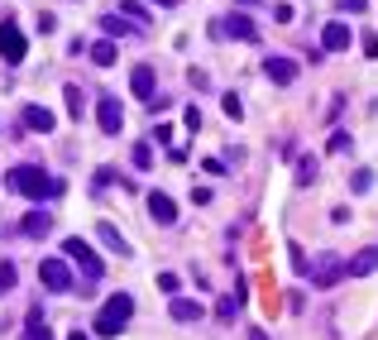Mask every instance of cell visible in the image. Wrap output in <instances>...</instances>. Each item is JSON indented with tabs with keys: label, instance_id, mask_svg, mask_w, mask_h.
Here are the masks:
<instances>
[{
	"label": "cell",
	"instance_id": "cell-18",
	"mask_svg": "<svg viewBox=\"0 0 378 340\" xmlns=\"http://www.w3.org/2000/svg\"><path fill=\"white\" fill-rule=\"evenodd\" d=\"M48 225H53L48 211H29V216H25V235L29 240H43V235H48Z\"/></svg>",
	"mask_w": 378,
	"mask_h": 340
},
{
	"label": "cell",
	"instance_id": "cell-20",
	"mask_svg": "<svg viewBox=\"0 0 378 340\" xmlns=\"http://www.w3.org/2000/svg\"><path fill=\"white\" fill-rule=\"evenodd\" d=\"M235 316H240V302H235V292H225V297L216 302V321H220V326H230Z\"/></svg>",
	"mask_w": 378,
	"mask_h": 340
},
{
	"label": "cell",
	"instance_id": "cell-1",
	"mask_svg": "<svg viewBox=\"0 0 378 340\" xmlns=\"http://www.w3.org/2000/svg\"><path fill=\"white\" fill-rule=\"evenodd\" d=\"M5 187H10V192H20V197H29V202H43V197H58V192H62V183H58V178H48V173H43V168H10V173H5Z\"/></svg>",
	"mask_w": 378,
	"mask_h": 340
},
{
	"label": "cell",
	"instance_id": "cell-9",
	"mask_svg": "<svg viewBox=\"0 0 378 340\" xmlns=\"http://www.w3.org/2000/svg\"><path fill=\"white\" fill-rule=\"evenodd\" d=\"M264 77L278 81V86H292V81H297V63H292V58H278V53H273V58H264Z\"/></svg>",
	"mask_w": 378,
	"mask_h": 340
},
{
	"label": "cell",
	"instance_id": "cell-17",
	"mask_svg": "<svg viewBox=\"0 0 378 340\" xmlns=\"http://www.w3.org/2000/svg\"><path fill=\"white\" fill-rule=\"evenodd\" d=\"M201 302L196 297H173V321H201Z\"/></svg>",
	"mask_w": 378,
	"mask_h": 340
},
{
	"label": "cell",
	"instance_id": "cell-36",
	"mask_svg": "<svg viewBox=\"0 0 378 340\" xmlns=\"http://www.w3.org/2000/svg\"><path fill=\"white\" fill-rule=\"evenodd\" d=\"M67 340H91V336H86V331H72V336H67Z\"/></svg>",
	"mask_w": 378,
	"mask_h": 340
},
{
	"label": "cell",
	"instance_id": "cell-21",
	"mask_svg": "<svg viewBox=\"0 0 378 340\" xmlns=\"http://www.w3.org/2000/svg\"><path fill=\"white\" fill-rule=\"evenodd\" d=\"M91 63H96V67H110V63H115V44H110V39L91 44Z\"/></svg>",
	"mask_w": 378,
	"mask_h": 340
},
{
	"label": "cell",
	"instance_id": "cell-24",
	"mask_svg": "<svg viewBox=\"0 0 378 340\" xmlns=\"http://www.w3.org/2000/svg\"><path fill=\"white\" fill-rule=\"evenodd\" d=\"M350 144H354V139H350V130H330V144H325V149H330V154H345Z\"/></svg>",
	"mask_w": 378,
	"mask_h": 340
},
{
	"label": "cell",
	"instance_id": "cell-27",
	"mask_svg": "<svg viewBox=\"0 0 378 340\" xmlns=\"http://www.w3.org/2000/svg\"><path fill=\"white\" fill-rule=\"evenodd\" d=\"M335 10H340V15H364L369 0H335Z\"/></svg>",
	"mask_w": 378,
	"mask_h": 340
},
{
	"label": "cell",
	"instance_id": "cell-35",
	"mask_svg": "<svg viewBox=\"0 0 378 340\" xmlns=\"http://www.w3.org/2000/svg\"><path fill=\"white\" fill-rule=\"evenodd\" d=\"M249 340H269V331L264 326H249Z\"/></svg>",
	"mask_w": 378,
	"mask_h": 340
},
{
	"label": "cell",
	"instance_id": "cell-31",
	"mask_svg": "<svg viewBox=\"0 0 378 340\" xmlns=\"http://www.w3.org/2000/svg\"><path fill=\"white\" fill-rule=\"evenodd\" d=\"M288 249H292V268L306 273V263H311V259H306V249H302V244H288Z\"/></svg>",
	"mask_w": 378,
	"mask_h": 340
},
{
	"label": "cell",
	"instance_id": "cell-19",
	"mask_svg": "<svg viewBox=\"0 0 378 340\" xmlns=\"http://www.w3.org/2000/svg\"><path fill=\"white\" fill-rule=\"evenodd\" d=\"M316 173H321V158H316V154H302L297 158V183L311 187V183H316Z\"/></svg>",
	"mask_w": 378,
	"mask_h": 340
},
{
	"label": "cell",
	"instance_id": "cell-25",
	"mask_svg": "<svg viewBox=\"0 0 378 340\" xmlns=\"http://www.w3.org/2000/svg\"><path fill=\"white\" fill-rule=\"evenodd\" d=\"M120 10H125L130 20H139V25H149V10H144L139 0H120Z\"/></svg>",
	"mask_w": 378,
	"mask_h": 340
},
{
	"label": "cell",
	"instance_id": "cell-30",
	"mask_svg": "<svg viewBox=\"0 0 378 340\" xmlns=\"http://www.w3.org/2000/svg\"><path fill=\"white\" fill-rule=\"evenodd\" d=\"M135 168H154V149L149 144H135Z\"/></svg>",
	"mask_w": 378,
	"mask_h": 340
},
{
	"label": "cell",
	"instance_id": "cell-23",
	"mask_svg": "<svg viewBox=\"0 0 378 340\" xmlns=\"http://www.w3.org/2000/svg\"><path fill=\"white\" fill-rule=\"evenodd\" d=\"M15 278H20V273H15V263H10V259H0V297L15 288Z\"/></svg>",
	"mask_w": 378,
	"mask_h": 340
},
{
	"label": "cell",
	"instance_id": "cell-4",
	"mask_svg": "<svg viewBox=\"0 0 378 340\" xmlns=\"http://www.w3.org/2000/svg\"><path fill=\"white\" fill-rule=\"evenodd\" d=\"M62 254H67V263H77L81 273H86V283H96V278H101V259H96V254H91V244H86V240H67V244H62Z\"/></svg>",
	"mask_w": 378,
	"mask_h": 340
},
{
	"label": "cell",
	"instance_id": "cell-22",
	"mask_svg": "<svg viewBox=\"0 0 378 340\" xmlns=\"http://www.w3.org/2000/svg\"><path fill=\"white\" fill-rule=\"evenodd\" d=\"M62 96H67V110L81 120V86H77V81H67V86H62Z\"/></svg>",
	"mask_w": 378,
	"mask_h": 340
},
{
	"label": "cell",
	"instance_id": "cell-2",
	"mask_svg": "<svg viewBox=\"0 0 378 340\" xmlns=\"http://www.w3.org/2000/svg\"><path fill=\"white\" fill-rule=\"evenodd\" d=\"M130 316H135V297L130 292H115V297H106V307L96 312L91 326H96V336H120Z\"/></svg>",
	"mask_w": 378,
	"mask_h": 340
},
{
	"label": "cell",
	"instance_id": "cell-15",
	"mask_svg": "<svg viewBox=\"0 0 378 340\" xmlns=\"http://www.w3.org/2000/svg\"><path fill=\"white\" fill-rule=\"evenodd\" d=\"M96 240H101V244H106V249H115V254H120V259H130V254H135V249H130V244H125V235H120V230H115V225H110V221H101V225H96Z\"/></svg>",
	"mask_w": 378,
	"mask_h": 340
},
{
	"label": "cell",
	"instance_id": "cell-14",
	"mask_svg": "<svg viewBox=\"0 0 378 340\" xmlns=\"http://www.w3.org/2000/svg\"><path fill=\"white\" fill-rule=\"evenodd\" d=\"M130 86H135L139 101H154V96H158V91H154V67H149V63H139L135 72H130Z\"/></svg>",
	"mask_w": 378,
	"mask_h": 340
},
{
	"label": "cell",
	"instance_id": "cell-11",
	"mask_svg": "<svg viewBox=\"0 0 378 340\" xmlns=\"http://www.w3.org/2000/svg\"><path fill=\"white\" fill-rule=\"evenodd\" d=\"M149 216H154L158 225H177V202L163 197V192H149Z\"/></svg>",
	"mask_w": 378,
	"mask_h": 340
},
{
	"label": "cell",
	"instance_id": "cell-7",
	"mask_svg": "<svg viewBox=\"0 0 378 340\" xmlns=\"http://www.w3.org/2000/svg\"><path fill=\"white\" fill-rule=\"evenodd\" d=\"M96 120H101V134L125 130V105H120V96H101V101H96Z\"/></svg>",
	"mask_w": 378,
	"mask_h": 340
},
{
	"label": "cell",
	"instance_id": "cell-8",
	"mask_svg": "<svg viewBox=\"0 0 378 340\" xmlns=\"http://www.w3.org/2000/svg\"><path fill=\"white\" fill-rule=\"evenodd\" d=\"M216 34H230V39H240V44H259V25H254L249 15H230L225 25H216Z\"/></svg>",
	"mask_w": 378,
	"mask_h": 340
},
{
	"label": "cell",
	"instance_id": "cell-10",
	"mask_svg": "<svg viewBox=\"0 0 378 340\" xmlns=\"http://www.w3.org/2000/svg\"><path fill=\"white\" fill-rule=\"evenodd\" d=\"M378 268V244H369V249H359L354 259H345V278H369Z\"/></svg>",
	"mask_w": 378,
	"mask_h": 340
},
{
	"label": "cell",
	"instance_id": "cell-3",
	"mask_svg": "<svg viewBox=\"0 0 378 340\" xmlns=\"http://www.w3.org/2000/svg\"><path fill=\"white\" fill-rule=\"evenodd\" d=\"M306 278H311V288H335L345 278V259L340 254H321L316 263H306Z\"/></svg>",
	"mask_w": 378,
	"mask_h": 340
},
{
	"label": "cell",
	"instance_id": "cell-12",
	"mask_svg": "<svg viewBox=\"0 0 378 340\" xmlns=\"http://www.w3.org/2000/svg\"><path fill=\"white\" fill-rule=\"evenodd\" d=\"M321 48H325V53H345V48H350V25L330 20V25L321 29Z\"/></svg>",
	"mask_w": 378,
	"mask_h": 340
},
{
	"label": "cell",
	"instance_id": "cell-6",
	"mask_svg": "<svg viewBox=\"0 0 378 340\" xmlns=\"http://www.w3.org/2000/svg\"><path fill=\"white\" fill-rule=\"evenodd\" d=\"M0 58H5V67H20L25 63V34H20L15 20L0 25Z\"/></svg>",
	"mask_w": 378,
	"mask_h": 340
},
{
	"label": "cell",
	"instance_id": "cell-26",
	"mask_svg": "<svg viewBox=\"0 0 378 340\" xmlns=\"http://www.w3.org/2000/svg\"><path fill=\"white\" fill-rule=\"evenodd\" d=\"M177 288H182V278H177V273H158V292L177 297Z\"/></svg>",
	"mask_w": 378,
	"mask_h": 340
},
{
	"label": "cell",
	"instance_id": "cell-32",
	"mask_svg": "<svg viewBox=\"0 0 378 340\" xmlns=\"http://www.w3.org/2000/svg\"><path fill=\"white\" fill-rule=\"evenodd\" d=\"M359 48H364V58H378V34H364Z\"/></svg>",
	"mask_w": 378,
	"mask_h": 340
},
{
	"label": "cell",
	"instance_id": "cell-28",
	"mask_svg": "<svg viewBox=\"0 0 378 340\" xmlns=\"http://www.w3.org/2000/svg\"><path fill=\"white\" fill-rule=\"evenodd\" d=\"M350 187H354V192H369V187H374V168H359Z\"/></svg>",
	"mask_w": 378,
	"mask_h": 340
},
{
	"label": "cell",
	"instance_id": "cell-29",
	"mask_svg": "<svg viewBox=\"0 0 378 340\" xmlns=\"http://www.w3.org/2000/svg\"><path fill=\"white\" fill-rule=\"evenodd\" d=\"M220 110H225L230 120H244V105H240V96H225V101H220Z\"/></svg>",
	"mask_w": 378,
	"mask_h": 340
},
{
	"label": "cell",
	"instance_id": "cell-13",
	"mask_svg": "<svg viewBox=\"0 0 378 340\" xmlns=\"http://www.w3.org/2000/svg\"><path fill=\"white\" fill-rule=\"evenodd\" d=\"M25 125L34 134H53V125H58V115L48 110V105H25Z\"/></svg>",
	"mask_w": 378,
	"mask_h": 340
},
{
	"label": "cell",
	"instance_id": "cell-5",
	"mask_svg": "<svg viewBox=\"0 0 378 340\" xmlns=\"http://www.w3.org/2000/svg\"><path fill=\"white\" fill-rule=\"evenodd\" d=\"M39 278H43V288L48 292H72L77 283H72V263L67 259H43L39 263Z\"/></svg>",
	"mask_w": 378,
	"mask_h": 340
},
{
	"label": "cell",
	"instance_id": "cell-37",
	"mask_svg": "<svg viewBox=\"0 0 378 340\" xmlns=\"http://www.w3.org/2000/svg\"><path fill=\"white\" fill-rule=\"evenodd\" d=\"M240 5H254V0H240Z\"/></svg>",
	"mask_w": 378,
	"mask_h": 340
},
{
	"label": "cell",
	"instance_id": "cell-33",
	"mask_svg": "<svg viewBox=\"0 0 378 340\" xmlns=\"http://www.w3.org/2000/svg\"><path fill=\"white\" fill-rule=\"evenodd\" d=\"M182 120H187V130H201V110H196V105H187V115H182Z\"/></svg>",
	"mask_w": 378,
	"mask_h": 340
},
{
	"label": "cell",
	"instance_id": "cell-16",
	"mask_svg": "<svg viewBox=\"0 0 378 340\" xmlns=\"http://www.w3.org/2000/svg\"><path fill=\"white\" fill-rule=\"evenodd\" d=\"M25 340H53V331H48V321H43V307H29Z\"/></svg>",
	"mask_w": 378,
	"mask_h": 340
},
{
	"label": "cell",
	"instance_id": "cell-34",
	"mask_svg": "<svg viewBox=\"0 0 378 340\" xmlns=\"http://www.w3.org/2000/svg\"><path fill=\"white\" fill-rule=\"evenodd\" d=\"M101 25H106V34H125V20H115V15H106Z\"/></svg>",
	"mask_w": 378,
	"mask_h": 340
}]
</instances>
